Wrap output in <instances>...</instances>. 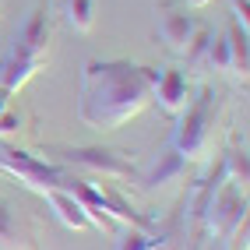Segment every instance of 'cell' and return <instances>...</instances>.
<instances>
[{
    "mask_svg": "<svg viewBox=\"0 0 250 250\" xmlns=\"http://www.w3.org/2000/svg\"><path fill=\"white\" fill-rule=\"evenodd\" d=\"M155 243L148 240V236H138V232H127L124 236V243H120V250H152Z\"/></svg>",
    "mask_w": 250,
    "mask_h": 250,
    "instance_id": "5",
    "label": "cell"
},
{
    "mask_svg": "<svg viewBox=\"0 0 250 250\" xmlns=\"http://www.w3.org/2000/svg\"><path fill=\"white\" fill-rule=\"evenodd\" d=\"M67 11H71V21L78 28H88L92 25V0H71Z\"/></svg>",
    "mask_w": 250,
    "mask_h": 250,
    "instance_id": "3",
    "label": "cell"
},
{
    "mask_svg": "<svg viewBox=\"0 0 250 250\" xmlns=\"http://www.w3.org/2000/svg\"><path fill=\"white\" fill-rule=\"evenodd\" d=\"M194 4H205V0H194Z\"/></svg>",
    "mask_w": 250,
    "mask_h": 250,
    "instance_id": "6",
    "label": "cell"
},
{
    "mask_svg": "<svg viewBox=\"0 0 250 250\" xmlns=\"http://www.w3.org/2000/svg\"><path fill=\"white\" fill-rule=\"evenodd\" d=\"M159 99H162V106H169V109H176L183 99H187V85L180 81V74L159 78Z\"/></svg>",
    "mask_w": 250,
    "mask_h": 250,
    "instance_id": "2",
    "label": "cell"
},
{
    "mask_svg": "<svg viewBox=\"0 0 250 250\" xmlns=\"http://www.w3.org/2000/svg\"><path fill=\"white\" fill-rule=\"evenodd\" d=\"M187 32H190V21L187 18H169V21H166V36H169V42L176 49H180V39L187 36Z\"/></svg>",
    "mask_w": 250,
    "mask_h": 250,
    "instance_id": "4",
    "label": "cell"
},
{
    "mask_svg": "<svg viewBox=\"0 0 250 250\" xmlns=\"http://www.w3.org/2000/svg\"><path fill=\"white\" fill-rule=\"evenodd\" d=\"M95 78H103V85H106V99H85V106L99 103L103 109L92 113L88 120L99 124V127H113V124H120L127 120L130 113H138V106L145 103V95H148V78H141L134 67H99V63H92L88 67Z\"/></svg>",
    "mask_w": 250,
    "mask_h": 250,
    "instance_id": "1",
    "label": "cell"
}]
</instances>
